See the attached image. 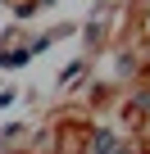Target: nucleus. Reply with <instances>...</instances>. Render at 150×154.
Returning a JSON list of instances; mask_svg holds the SVG:
<instances>
[{
	"label": "nucleus",
	"instance_id": "nucleus-1",
	"mask_svg": "<svg viewBox=\"0 0 150 154\" xmlns=\"http://www.w3.org/2000/svg\"><path fill=\"white\" fill-rule=\"evenodd\" d=\"M96 154H114V136H109V131L100 136V149H96Z\"/></svg>",
	"mask_w": 150,
	"mask_h": 154
}]
</instances>
